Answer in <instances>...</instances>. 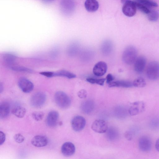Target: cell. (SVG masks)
I'll return each mask as SVG.
<instances>
[{"instance_id": "1", "label": "cell", "mask_w": 159, "mask_h": 159, "mask_svg": "<svg viewBox=\"0 0 159 159\" xmlns=\"http://www.w3.org/2000/svg\"><path fill=\"white\" fill-rule=\"evenodd\" d=\"M137 51L136 48L133 46L127 47L123 51L122 59L126 64L130 65L134 63L137 58Z\"/></svg>"}, {"instance_id": "2", "label": "cell", "mask_w": 159, "mask_h": 159, "mask_svg": "<svg viewBox=\"0 0 159 159\" xmlns=\"http://www.w3.org/2000/svg\"><path fill=\"white\" fill-rule=\"evenodd\" d=\"M54 99L57 105L61 109L68 108L71 103V99L69 97L62 91H58L55 93Z\"/></svg>"}, {"instance_id": "3", "label": "cell", "mask_w": 159, "mask_h": 159, "mask_svg": "<svg viewBox=\"0 0 159 159\" xmlns=\"http://www.w3.org/2000/svg\"><path fill=\"white\" fill-rule=\"evenodd\" d=\"M146 75L147 78L152 80H155L159 78V63L153 61L148 64L146 70Z\"/></svg>"}, {"instance_id": "4", "label": "cell", "mask_w": 159, "mask_h": 159, "mask_svg": "<svg viewBox=\"0 0 159 159\" xmlns=\"http://www.w3.org/2000/svg\"><path fill=\"white\" fill-rule=\"evenodd\" d=\"M47 99L46 94L43 92H39L34 94L30 99L31 106L35 108L41 107L45 104Z\"/></svg>"}, {"instance_id": "5", "label": "cell", "mask_w": 159, "mask_h": 159, "mask_svg": "<svg viewBox=\"0 0 159 159\" xmlns=\"http://www.w3.org/2000/svg\"><path fill=\"white\" fill-rule=\"evenodd\" d=\"M123 5L122 11L123 14L126 16L132 17L136 12V7L134 1L130 0H120Z\"/></svg>"}, {"instance_id": "6", "label": "cell", "mask_w": 159, "mask_h": 159, "mask_svg": "<svg viewBox=\"0 0 159 159\" xmlns=\"http://www.w3.org/2000/svg\"><path fill=\"white\" fill-rule=\"evenodd\" d=\"M145 108V105L143 102L136 101L131 104L128 111L130 116H134L143 112L144 111Z\"/></svg>"}, {"instance_id": "7", "label": "cell", "mask_w": 159, "mask_h": 159, "mask_svg": "<svg viewBox=\"0 0 159 159\" xmlns=\"http://www.w3.org/2000/svg\"><path fill=\"white\" fill-rule=\"evenodd\" d=\"M86 124L85 118L82 116H75L71 121V125L73 129L75 131L78 132L82 130Z\"/></svg>"}, {"instance_id": "8", "label": "cell", "mask_w": 159, "mask_h": 159, "mask_svg": "<svg viewBox=\"0 0 159 159\" xmlns=\"http://www.w3.org/2000/svg\"><path fill=\"white\" fill-rule=\"evenodd\" d=\"M91 128L94 132L99 133H105L108 129V126L106 121L103 120H95L92 123Z\"/></svg>"}, {"instance_id": "9", "label": "cell", "mask_w": 159, "mask_h": 159, "mask_svg": "<svg viewBox=\"0 0 159 159\" xmlns=\"http://www.w3.org/2000/svg\"><path fill=\"white\" fill-rule=\"evenodd\" d=\"M18 85L20 89L25 93L30 92L34 88L33 83L25 77H21L19 79Z\"/></svg>"}, {"instance_id": "10", "label": "cell", "mask_w": 159, "mask_h": 159, "mask_svg": "<svg viewBox=\"0 0 159 159\" xmlns=\"http://www.w3.org/2000/svg\"><path fill=\"white\" fill-rule=\"evenodd\" d=\"M75 3L73 0H61L60 7L62 12L65 14H71L74 10Z\"/></svg>"}, {"instance_id": "11", "label": "cell", "mask_w": 159, "mask_h": 159, "mask_svg": "<svg viewBox=\"0 0 159 159\" xmlns=\"http://www.w3.org/2000/svg\"><path fill=\"white\" fill-rule=\"evenodd\" d=\"M138 145L140 150L143 152L150 151L152 147L151 141L149 137L146 135L141 137L139 140Z\"/></svg>"}, {"instance_id": "12", "label": "cell", "mask_w": 159, "mask_h": 159, "mask_svg": "<svg viewBox=\"0 0 159 159\" xmlns=\"http://www.w3.org/2000/svg\"><path fill=\"white\" fill-rule=\"evenodd\" d=\"M107 64L103 61H100L94 66L93 70V74L96 76L100 77L104 75L107 70Z\"/></svg>"}, {"instance_id": "13", "label": "cell", "mask_w": 159, "mask_h": 159, "mask_svg": "<svg viewBox=\"0 0 159 159\" xmlns=\"http://www.w3.org/2000/svg\"><path fill=\"white\" fill-rule=\"evenodd\" d=\"M59 114L56 111H52L49 113L46 118V122L48 126L50 127L56 126L58 123Z\"/></svg>"}, {"instance_id": "14", "label": "cell", "mask_w": 159, "mask_h": 159, "mask_svg": "<svg viewBox=\"0 0 159 159\" xmlns=\"http://www.w3.org/2000/svg\"><path fill=\"white\" fill-rule=\"evenodd\" d=\"M146 63V59L143 56L137 57L134 62V69L137 73H142L145 67Z\"/></svg>"}, {"instance_id": "15", "label": "cell", "mask_w": 159, "mask_h": 159, "mask_svg": "<svg viewBox=\"0 0 159 159\" xmlns=\"http://www.w3.org/2000/svg\"><path fill=\"white\" fill-rule=\"evenodd\" d=\"M75 148L74 145L70 142H66L62 145L61 148L62 154L66 157L70 156L74 154Z\"/></svg>"}, {"instance_id": "16", "label": "cell", "mask_w": 159, "mask_h": 159, "mask_svg": "<svg viewBox=\"0 0 159 159\" xmlns=\"http://www.w3.org/2000/svg\"><path fill=\"white\" fill-rule=\"evenodd\" d=\"M48 143L47 138L44 135H37L34 136L31 140L32 144L37 147L46 146Z\"/></svg>"}, {"instance_id": "17", "label": "cell", "mask_w": 159, "mask_h": 159, "mask_svg": "<svg viewBox=\"0 0 159 159\" xmlns=\"http://www.w3.org/2000/svg\"><path fill=\"white\" fill-rule=\"evenodd\" d=\"M113 49L112 42L110 40H105L102 43L101 50L103 55L108 56L111 53Z\"/></svg>"}, {"instance_id": "18", "label": "cell", "mask_w": 159, "mask_h": 159, "mask_svg": "<svg viewBox=\"0 0 159 159\" xmlns=\"http://www.w3.org/2000/svg\"><path fill=\"white\" fill-rule=\"evenodd\" d=\"M109 87H121L125 88H131L133 86V82L124 80H120L113 81L109 84Z\"/></svg>"}, {"instance_id": "19", "label": "cell", "mask_w": 159, "mask_h": 159, "mask_svg": "<svg viewBox=\"0 0 159 159\" xmlns=\"http://www.w3.org/2000/svg\"><path fill=\"white\" fill-rule=\"evenodd\" d=\"M85 7L88 11L94 12L99 7V3L96 0H86L84 3Z\"/></svg>"}, {"instance_id": "20", "label": "cell", "mask_w": 159, "mask_h": 159, "mask_svg": "<svg viewBox=\"0 0 159 159\" xmlns=\"http://www.w3.org/2000/svg\"><path fill=\"white\" fill-rule=\"evenodd\" d=\"M10 111V106L9 103L7 102H3L0 105V117L4 119L9 115Z\"/></svg>"}, {"instance_id": "21", "label": "cell", "mask_w": 159, "mask_h": 159, "mask_svg": "<svg viewBox=\"0 0 159 159\" xmlns=\"http://www.w3.org/2000/svg\"><path fill=\"white\" fill-rule=\"evenodd\" d=\"M94 107L93 102L91 100L84 102L81 104V110L85 113L89 114L93 110Z\"/></svg>"}, {"instance_id": "22", "label": "cell", "mask_w": 159, "mask_h": 159, "mask_svg": "<svg viewBox=\"0 0 159 159\" xmlns=\"http://www.w3.org/2000/svg\"><path fill=\"white\" fill-rule=\"evenodd\" d=\"M11 113L16 117L19 118H22L25 115L26 113V110L24 107L18 106L15 107L12 109Z\"/></svg>"}, {"instance_id": "23", "label": "cell", "mask_w": 159, "mask_h": 159, "mask_svg": "<svg viewBox=\"0 0 159 159\" xmlns=\"http://www.w3.org/2000/svg\"><path fill=\"white\" fill-rule=\"evenodd\" d=\"M3 59L4 62L11 67L15 63L16 59V57L13 54L7 53H5L3 55Z\"/></svg>"}, {"instance_id": "24", "label": "cell", "mask_w": 159, "mask_h": 159, "mask_svg": "<svg viewBox=\"0 0 159 159\" xmlns=\"http://www.w3.org/2000/svg\"><path fill=\"white\" fill-rule=\"evenodd\" d=\"M54 76H60L71 79L75 78L76 75L74 73L65 70H61L54 72Z\"/></svg>"}, {"instance_id": "25", "label": "cell", "mask_w": 159, "mask_h": 159, "mask_svg": "<svg viewBox=\"0 0 159 159\" xmlns=\"http://www.w3.org/2000/svg\"><path fill=\"white\" fill-rule=\"evenodd\" d=\"M79 44L76 43H72L68 49V54L72 56L75 55L79 51Z\"/></svg>"}, {"instance_id": "26", "label": "cell", "mask_w": 159, "mask_h": 159, "mask_svg": "<svg viewBox=\"0 0 159 159\" xmlns=\"http://www.w3.org/2000/svg\"><path fill=\"white\" fill-rule=\"evenodd\" d=\"M133 86L137 88H142L146 85V82L144 79L142 77H139L136 79L133 82Z\"/></svg>"}, {"instance_id": "27", "label": "cell", "mask_w": 159, "mask_h": 159, "mask_svg": "<svg viewBox=\"0 0 159 159\" xmlns=\"http://www.w3.org/2000/svg\"><path fill=\"white\" fill-rule=\"evenodd\" d=\"M106 80L105 78L97 79L93 78H88L86 79L87 82L91 84H96L100 85H103Z\"/></svg>"}, {"instance_id": "28", "label": "cell", "mask_w": 159, "mask_h": 159, "mask_svg": "<svg viewBox=\"0 0 159 159\" xmlns=\"http://www.w3.org/2000/svg\"><path fill=\"white\" fill-rule=\"evenodd\" d=\"M134 1L141 3L145 6L150 7H157V4L151 0H134Z\"/></svg>"}, {"instance_id": "29", "label": "cell", "mask_w": 159, "mask_h": 159, "mask_svg": "<svg viewBox=\"0 0 159 159\" xmlns=\"http://www.w3.org/2000/svg\"><path fill=\"white\" fill-rule=\"evenodd\" d=\"M158 17V13L155 10L150 11V12L148 15V20L151 21H156L157 20Z\"/></svg>"}, {"instance_id": "30", "label": "cell", "mask_w": 159, "mask_h": 159, "mask_svg": "<svg viewBox=\"0 0 159 159\" xmlns=\"http://www.w3.org/2000/svg\"><path fill=\"white\" fill-rule=\"evenodd\" d=\"M135 5L139 10L143 12L148 14L150 11L146 7V6L139 3L134 1Z\"/></svg>"}, {"instance_id": "31", "label": "cell", "mask_w": 159, "mask_h": 159, "mask_svg": "<svg viewBox=\"0 0 159 159\" xmlns=\"http://www.w3.org/2000/svg\"><path fill=\"white\" fill-rule=\"evenodd\" d=\"M10 67L12 70L16 71L30 73L32 72V70L30 69L23 66H12Z\"/></svg>"}, {"instance_id": "32", "label": "cell", "mask_w": 159, "mask_h": 159, "mask_svg": "<svg viewBox=\"0 0 159 159\" xmlns=\"http://www.w3.org/2000/svg\"><path fill=\"white\" fill-rule=\"evenodd\" d=\"M33 118L36 121H40L44 117V113L41 111H36L33 112L32 114Z\"/></svg>"}, {"instance_id": "33", "label": "cell", "mask_w": 159, "mask_h": 159, "mask_svg": "<svg viewBox=\"0 0 159 159\" xmlns=\"http://www.w3.org/2000/svg\"><path fill=\"white\" fill-rule=\"evenodd\" d=\"M117 132L113 129H109L107 133L108 137L110 140H114L116 139L118 135Z\"/></svg>"}, {"instance_id": "34", "label": "cell", "mask_w": 159, "mask_h": 159, "mask_svg": "<svg viewBox=\"0 0 159 159\" xmlns=\"http://www.w3.org/2000/svg\"><path fill=\"white\" fill-rule=\"evenodd\" d=\"M14 139L16 142L18 143H22L24 140V137L20 134H16L14 137Z\"/></svg>"}, {"instance_id": "35", "label": "cell", "mask_w": 159, "mask_h": 159, "mask_svg": "<svg viewBox=\"0 0 159 159\" xmlns=\"http://www.w3.org/2000/svg\"><path fill=\"white\" fill-rule=\"evenodd\" d=\"M83 52L82 53V55L81 56L82 59H85L86 58L89 59V57H90L92 54L93 53L91 51H90L87 50Z\"/></svg>"}, {"instance_id": "36", "label": "cell", "mask_w": 159, "mask_h": 159, "mask_svg": "<svg viewBox=\"0 0 159 159\" xmlns=\"http://www.w3.org/2000/svg\"><path fill=\"white\" fill-rule=\"evenodd\" d=\"M78 95L80 98H85L87 96V92L84 89L81 90L78 92Z\"/></svg>"}, {"instance_id": "37", "label": "cell", "mask_w": 159, "mask_h": 159, "mask_svg": "<svg viewBox=\"0 0 159 159\" xmlns=\"http://www.w3.org/2000/svg\"><path fill=\"white\" fill-rule=\"evenodd\" d=\"M41 75L48 77H54V72L51 71H43L40 73Z\"/></svg>"}, {"instance_id": "38", "label": "cell", "mask_w": 159, "mask_h": 159, "mask_svg": "<svg viewBox=\"0 0 159 159\" xmlns=\"http://www.w3.org/2000/svg\"><path fill=\"white\" fill-rule=\"evenodd\" d=\"M114 79V77L111 74H108L106 78V83L107 84H109L112 81H113Z\"/></svg>"}, {"instance_id": "39", "label": "cell", "mask_w": 159, "mask_h": 159, "mask_svg": "<svg viewBox=\"0 0 159 159\" xmlns=\"http://www.w3.org/2000/svg\"><path fill=\"white\" fill-rule=\"evenodd\" d=\"M133 134L130 131H127L125 134V138L129 140H132L133 138Z\"/></svg>"}, {"instance_id": "40", "label": "cell", "mask_w": 159, "mask_h": 159, "mask_svg": "<svg viewBox=\"0 0 159 159\" xmlns=\"http://www.w3.org/2000/svg\"><path fill=\"white\" fill-rule=\"evenodd\" d=\"M0 145H1L4 142L6 139V135L2 131H0Z\"/></svg>"}, {"instance_id": "41", "label": "cell", "mask_w": 159, "mask_h": 159, "mask_svg": "<svg viewBox=\"0 0 159 159\" xmlns=\"http://www.w3.org/2000/svg\"><path fill=\"white\" fill-rule=\"evenodd\" d=\"M155 146L156 150L159 152V138L156 141L155 143Z\"/></svg>"}, {"instance_id": "42", "label": "cell", "mask_w": 159, "mask_h": 159, "mask_svg": "<svg viewBox=\"0 0 159 159\" xmlns=\"http://www.w3.org/2000/svg\"><path fill=\"white\" fill-rule=\"evenodd\" d=\"M3 89V86L2 84L1 83H0V93H1L2 92Z\"/></svg>"}, {"instance_id": "43", "label": "cell", "mask_w": 159, "mask_h": 159, "mask_svg": "<svg viewBox=\"0 0 159 159\" xmlns=\"http://www.w3.org/2000/svg\"><path fill=\"white\" fill-rule=\"evenodd\" d=\"M46 0V1H47V0Z\"/></svg>"}]
</instances>
